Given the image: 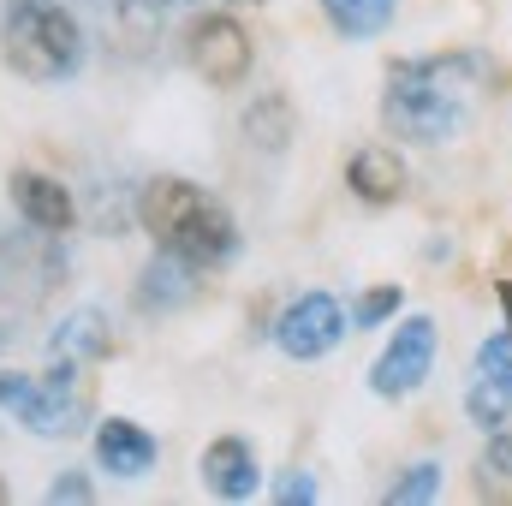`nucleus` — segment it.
I'll use <instances>...</instances> for the list:
<instances>
[{"label":"nucleus","instance_id":"f257e3e1","mask_svg":"<svg viewBox=\"0 0 512 506\" xmlns=\"http://www.w3.org/2000/svg\"><path fill=\"white\" fill-rule=\"evenodd\" d=\"M137 221L161 251H173L191 268H221L239 256V221L221 197H209L191 179H149L137 191Z\"/></svg>","mask_w":512,"mask_h":506},{"label":"nucleus","instance_id":"f03ea898","mask_svg":"<svg viewBox=\"0 0 512 506\" xmlns=\"http://www.w3.org/2000/svg\"><path fill=\"white\" fill-rule=\"evenodd\" d=\"M471 60H399L387 72L382 120L405 143H447L465 131V78Z\"/></svg>","mask_w":512,"mask_h":506},{"label":"nucleus","instance_id":"7ed1b4c3","mask_svg":"<svg viewBox=\"0 0 512 506\" xmlns=\"http://www.w3.org/2000/svg\"><path fill=\"white\" fill-rule=\"evenodd\" d=\"M84 24L60 0H6L0 6V60L24 84H66L84 72Z\"/></svg>","mask_w":512,"mask_h":506},{"label":"nucleus","instance_id":"20e7f679","mask_svg":"<svg viewBox=\"0 0 512 506\" xmlns=\"http://www.w3.org/2000/svg\"><path fill=\"white\" fill-rule=\"evenodd\" d=\"M30 435H78L84 423H90V393H84V364H66V358H54V370L36 381L30 393H24V405L12 411Z\"/></svg>","mask_w":512,"mask_h":506},{"label":"nucleus","instance_id":"39448f33","mask_svg":"<svg viewBox=\"0 0 512 506\" xmlns=\"http://www.w3.org/2000/svg\"><path fill=\"white\" fill-rule=\"evenodd\" d=\"M346 328H352V316H346V304H340L334 292H304V298H292V304L280 310L274 346H280L286 358H298V364H316V358H328V352L346 340Z\"/></svg>","mask_w":512,"mask_h":506},{"label":"nucleus","instance_id":"423d86ee","mask_svg":"<svg viewBox=\"0 0 512 506\" xmlns=\"http://www.w3.org/2000/svg\"><path fill=\"white\" fill-rule=\"evenodd\" d=\"M435 352H441L435 316H405V322L387 334L382 358H376V370H370V393H382V399L417 393V387L429 381V370H435Z\"/></svg>","mask_w":512,"mask_h":506},{"label":"nucleus","instance_id":"0eeeda50","mask_svg":"<svg viewBox=\"0 0 512 506\" xmlns=\"http://www.w3.org/2000/svg\"><path fill=\"white\" fill-rule=\"evenodd\" d=\"M185 60L197 66V78H203L209 90H239V84L251 78L256 54H251V36H245L239 18L209 12V18L191 24V36H185Z\"/></svg>","mask_w":512,"mask_h":506},{"label":"nucleus","instance_id":"6e6552de","mask_svg":"<svg viewBox=\"0 0 512 506\" xmlns=\"http://www.w3.org/2000/svg\"><path fill=\"white\" fill-rule=\"evenodd\" d=\"M465 411L477 429H501L512 417V334H489L477 346V381L465 393Z\"/></svg>","mask_w":512,"mask_h":506},{"label":"nucleus","instance_id":"1a4fd4ad","mask_svg":"<svg viewBox=\"0 0 512 506\" xmlns=\"http://www.w3.org/2000/svg\"><path fill=\"white\" fill-rule=\"evenodd\" d=\"M12 209L24 215V227H36V233H72V221H78V203H72V191L60 185V179H48V173H36V167H18L12 173Z\"/></svg>","mask_w":512,"mask_h":506},{"label":"nucleus","instance_id":"9d476101","mask_svg":"<svg viewBox=\"0 0 512 506\" xmlns=\"http://www.w3.org/2000/svg\"><path fill=\"white\" fill-rule=\"evenodd\" d=\"M155 459H161V447H155V435H149L143 423H131V417H102V429H96V465H102L108 477L137 483V477L155 471Z\"/></svg>","mask_w":512,"mask_h":506},{"label":"nucleus","instance_id":"9b49d317","mask_svg":"<svg viewBox=\"0 0 512 506\" xmlns=\"http://www.w3.org/2000/svg\"><path fill=\"white\" fill-rule=\"evenodd\" d=\"M203 483L215 501H251L256 495V447L245 435H221L203 447Z\"/></svg>","mask_w":512,"mask_h":506},{"label":"nucleus","instance_id":"f8f14e48","mask_svg":"<svg viewBox=\"0 0 512 506\" xmlns=\"http://www.w3.org/2000/svg\"><path fill=\"white\" fill-rule=\"evenodd\" d=\"M197 274H203V268L179 262L173 251H161L149 268H143V274H137V292H131V304H137L143 316H167V310L191 304V292H197Z\"/></svg>","mask_w":512,"mask_h":506},{"label":"nucleus","instance_id":"ddd939ff","mask_svg":"<svg viewBox=\"0 0 512 506\" xmlns=\"http://www.w3.org/2000/svg\"><path fill=\"white\" fill-rule=\"evenodd\" d=\"M346 185H352V197H364V203H399L405 185H411V173H405V161H399L387 143H370V149H358V155L346 161Z\"/></svg>","mask_w":512,"mask_h":506},{"label":"nucleus","instance_id":"4468645a","mask_svg":"<svg viewBox=\"0 0 512 506\" xmlns=\"http://www.w3.org/2000/svg\"><path fill=\"white\" fill-rule=\"evenodd\" d=\"M108 316L90 304V310H72L54 334H48V358H66V364H96L108 352Z\"/></svg>","mask_w":512,"mask_h":506},{"label":"nucleus","instance_id":"2eb2a0df","mask_svg":"<svg viewBox=\"0 0 512 506\" xmlns=\"http://www.w3.org/2000/svg\"><path fill=\"white\" fill-rule=\"evenodd\" d=\"M292 126H298V120H292V102H286L280 90H262L251 108H245V120H239V131L251 137L262 155H280V149L292 143Z\"/></svg>","mask_w":512,"mask_h":506},{"label":"nucleus","instance_id":"dca6fc26","mask_svg":"<svg viewBox=\"0 0 512 506\" xmlns=\"http://www.w3.org/2000/svg\"><path fill=\"white\" fill-rule=\"evenodd\" d=\"M393 6H399V0H322L328 24H334L346 42H370V36H382L387 24H393Z\"/></svg>","mask_w":512,"mask_h":506},{"label":"nucleus","instance_id":"f3484780","mask_svg":"<svg viewBox=\"0 0 512 506\" xmlns=\"http://www.w3.org/2000/svg\"><path fill=\"white\" fill-rule=\"evenodd\" d=\"M435 495H441V465L435 459H417V465H405L387 483V501L393 506H417V501H435Z\"/></svg>","mask_w":512,"mask_h":506},{"label":"nucleus","instance_id":"a211bd4d","mask_svg":"<svg viewBox=\"0 0 512 506\" xmlns=\"http://www.w3.org/2000/svg\"><path fill=\"white\" fill-rule=\"evenodd\" d=\"M399 304H405L399 286H370V292L358 298V310H352V328H382V322L399 316Z\"/></svg>","mask_w":512,"mask_h":506},{"label":"nucleus","instance_id":"6ab92c4d","mask_svg":"<svg viewBox=\"0 0 512 506\" xmlns=\"http://www.w3.org/2000/svg\"><path fill=\"white\" fill-rule=\"evenodd\" d=\"M274 501L280 506H310L316 501V477H310V471H286V477L274 483Z\"/></svg>","mask_w":512,"mask_h":506},{"label":"nucleus","instance_id":"aec40b11","mask_svg":"<svg viewBox=\"0 0 512 506\" xmlns=\"http://www.w3.org/2000/svg\"><path fill=\"white\" fill-rule=\"evenodd\" d=\"M48 506H66V501H90V477L84 471H60L54 483H48V495H42Z\"/></svg>","mask_w":512,"mask_h":506},{"label":"nucleus","instance_id":"412c9836","mask_svg":"<svg viewBox=\"0 0 512 506\" xmlns=\"http://www.w3.org/2000/svg\"><path fill=\"white\" fill-rule=\"evenodd\" d=\"M483 465H489V477H501V483H512V429H495V441H489Z\"/></svg>","mask_w":512,"mask_h":506},{"label":"nucleus","instance_id":"4be33fe9","mask_svg":"<svg viewBox=\"0 0 512 506\" xmlns=\"http://www.w3.org/2000/svg\"><path fill=\"white\" fill-rule=\"evenodd\" d=\"M30 387H36V376H18V370H6V376H0V411H18Z\"/></svg>","mask_w":512,"mask_h":506},{"label":"nucleus","instance_id":"5701e85b","mask_svg":"<svg viewBox=\"0 0 512 506\" xmlns=\"http://www.w3.org/2000/svg\"><path fill=\"white\" fill-rule=\"evenodd\" d=\"M6 340H12V328H6V322H0V352H6Z\"/></svg>","mask_w":512,"mask_h":506},{"label":"nucleus","instance_id":"b1692460","mask_svg":"<svg viewBox=\"0 0 512 506\" xmlns=\"http://www.w3.org/2000/svg\"><path fill=\"white\" fill-rule=\"evenodd\" d=\"M0 501H6V483H0Z\"/></svg>","mask_w":512,"mask_h":506}]
</instances>
